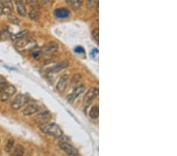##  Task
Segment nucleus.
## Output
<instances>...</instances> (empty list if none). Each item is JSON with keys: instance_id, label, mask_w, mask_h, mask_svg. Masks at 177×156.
Wrapping results in <instances>:
<instances>
[{"instance_id": "f257e3e1", "label": "nucleus", "mask_w": 177, "mask_h": 156, "mask_svg": "<svg viewBox=\"0 0 177 156\" xmlns=\"http://www.w3.org/2000/svg\"><path fill=\"white\" fill-rule=\"evenodd\" d=\"M40 130L43 133L56 138L61 137L63 136V132L61 129V128L59 127L57 124L53 122H47L45 123V124L41 125Z\"/></svg>"}, {"instance_id": "f03ea898", "label": "nucleus", "mask_w": 177, "mask_h": 156, "mask_svg": "<svg viewBox=\"0 0 177 156\" xmlns=\"http://www.w3.org/2000/svg\"><path fill=\"white\" fill-rule=\"evenodd\" d=\"M17 92V89L13 84H7L5 87L0 92V100L7 102Z\"/></svg>"}, {"instance_id": "7ed1b4c3", "label": "nucleus", "mask_w": 177, "mask_h": 156, "mask_svg": "<svg viewBox=\"0 0 177 156\" xmlns=\"http://www.w3.org/2000/svg\"><path fill=\"white\" fill-rule=\"evenodd\" d=\"M29 102V98L25 95L19 94L14 98L11 102V108L14 111H18Z\"/></svg>"}, {"instance_id": "20e7f679", "label": "nucleus", "mask_w": 177, "mask_h": 156, "mask_svg": "<svg viewBox=\"0 0 177 156\" xmlns=\"http://www.w3.org/2000/svg\"><path fill=\"white\" fill-rule=\"evenodd\" d=\"M98 92H99V91H98V87H91V89L88 90V92L84 96V102L86 105H89V104L98 96Z\"/></svg>"}, {"instance_id": "39448f33", "label": "nucleus", "mask_w": 177, "mask_h": 156, "mask_svg": "<svg viewBox=\"0 0 177 156\" xmlns=\"http://www.w3.org/2000/svg\"><path fill=\"white\" fill-rule=\"evenodd\" d=\"M59 146H60V148H61L63 151H66L69 155L74 156L77 154V151H76V148H75L73 145L70 144L69 143L62 140L59 143Z\"/></svg>"}, {"instance_id": "423d86ee", "label": "nucleus", "mask_w": 177, "mask_h": 156, "mask_svg": "<svg viewBox=\"0 0 177 156\" xmlns=\"http://www.w3.org/2000/svg\"><path fill=\"white\" fill-rule=\"evenodd\" d=\"M85 90V86L84 84H79L77 87H76L74 88V90L71 92V94L69 96H68V101L69 102H73L78 96L80 94H82L84 92V91Z\"/></svg>"}, {"instance_id": "0eeeda50", "label": "nucleus", "mask_w": 177, "mask_h": 156, "mask_svg": "<svg viewBox=\"0 0 177 156\" xmlns=\"http://www.w3.org/2000/svg\"><path fill=\"white\" fill-rule=\"evenodd\" d=\"M51 114L48 111H44L39 113L35 117V120L41 124H45L51 120Z\"/></svg>"}, {"instance_id": "6e6552de", "label": "nucleus", "mask_w": 177, "mask_h": 156, "mask_svg": "<svg viewBox=\"0 0 177 156\" xmlns=\"http://www.w3.org/2000/svg\"><path fill=\"white\" fill-rule=\"evenodd\" d=\"M69 76L66 75V74L61 76V78L59 79L58 82H57V86H56V87H57L58 92H63L66 90V87H67L68 82H69Z\"/></svg>"}, {"instance_id": "1a4fd4ad", "label": "nucleus", "mask_w": 177, "mask_h": 156, "mask_svg": "<svg viewBox=\"0 0 177 156\" xmlns=\"http://www.w3.org/2000/svg\"><path fill=\"white\" fill-rule=\"evenodd\" d=\"M58 46L55 43H49L46 44L42 48V52L46 55H50V54H54V52L57 50Z\"/></svg>"}, {"instance_id": "9d476101", "label": "nucleus", "mask_w": 177, "mask_h": 156, "mask_svg": "<svg viewBox=\"0 0 177 156\" xmlns=\"http://www.w3.org/2000/svg\"><path fill=\"white\" fill-rule=\"evenodd\" d=\"M54 15L57 18H67L70 16V11L67 8H57L54 10Z\"/></svg>"}, {"instance_id": "9b49d317", "label": "nucleus", "mask_w": 177, "mask_h": 156, "mask_svg": "<svg viewBox=\"0 0 177 156\" xmlns=\"http://www.w3.org/2000/svg\"><path fill=\"white\" fill-rule=\"evenodd\" d=\"M39 107L36 105V104H30L28 105L25 109L23 110V114L25 116H30L32 114H35L39 111Z\"/></svg>"}, {"instance_id": "f8f14e48", "label": "nucleus", "mask_w": 177, "mask_h": 156, "mask_svg": "<svg viewBox=\"0 0 177 156\" xmlns=\"http://www.w3.org/2000/svg\"><path fill=\"white\" fill-rule=\"evenodd\" d=\"M29 18L34 21H38L40 17V12H39V6H35L32 7V9L30 10L29 14Z\"/></svg>"}, {"instance_id": "ddd939ff", "label": "nucleus", "mask_w": 177, "mask_h": 156, "mask_svg": "<svg viewBox=\"0 0 177 156\" xmlns=\"http://www.w3.org/2000/svg\"><path fill=\"white\" fill-rule=\"evenodd\" d=\"M16 3V8H17V11L19 14V15L22 16V17H25L27 14V10H26V7L23 1L20 2H15Z\"/></svg>"}, {"instance_id": "4468645a", "label": "nucleus", "mask_w": 177, "mask_h": 156, "mask_svg": "<svg viewBox=\"0 0 177 156\" xmlns=\"http://www.w3.org/2000/svg\"><path fill=\"white\" fill-rule=\"evenodd\" d=\"M66 2L73 10H76L82 6L84 0H66Z\"/></svg>"}, {"instance_id": "2eb2a0df", "label": "nucleus", "mask_w": 177, "mask_h": 156, "mask_svg": "<svg viewBox=\"0 0 177 156\" xmlns=\"http://www.w3.org/2000/svg\"><path fill=\"white\" fill-rule=\"evenodd\" d=\"M68 66H69V62H68L67 61H63V62L57 64L56 66H53V67L51 69V71H52V72L54 73H57L60 70H61V69L66 68Z\"/></svg>"}, {"instance_id": "dca6fc26", "label": "nucleus", "mask_w": 177, "mask_h": 156, "mask_svg": "<svg viewBox=\"0 0 177 156\" xmlns=\"http://www.w3.org/2000/svg\"><path fill=\"white\" fill-rule=\"evenodd\" d=\"M25 152L23 146L21 145H17L15 148H14V150L12 151L11 156H22Z\"/></svg>"}, {"instance_id": "f3484780", "label": "nucleus", "mask_w": 177, "mask_h": 156, "mask_svg": "<svg viewBox=\"0 0 177 156\" xmlns=\"http://www.w3.org/2000/svg\"><path fill=\"white\" fill-rule=\"evenodd\" d=\"M90 117L93 119H96L98 118V115H99V109H98V106H94L91 110L90 111Z\"/></svg>"}, {"instance_id": "a211bd4d", "label": "nucleus", "mask_w": 177, "mask_h": 156, "mask_svg": "<svg viewBox=\"0 0 177 156\" xmlns=\"http://www.w3.org/2000/svg\"><path fill=\"white\" fill-rule=\"evenodd\" d=\"M14 139H10L8 141H7V144L5 145V148H4V150H5L6 152H10L12 151V149L14 148Z\"/></svg>"}, {"instance_id": "6ab92c4d", "label": "nucleus", "mask_w": 177, "mask_h": 156, "mask_svg": "<svg viewBox=\"0 0 177 156\" xmlns=\"http://www.w3.org/2000/svg\"><path fill=\"white\" fill-rule=\"evenodd\" d=\"M28 34H29V32H28L27 30H24L21 31V32H18V33L14 34V35H12V38L14 39V40H20V39L25 37Z\"/></svg>"}, {"instance_id": "aec40b11", "label": "nucleus", "mask_w": 177, "mask_h": 156, "mask_svg": "<svg viewBox=\"0 0 177 156\" xmlns=\"http://www.w3.org/2000/svg\"><path fill=\"white\" fill-rule=\"evenodd\" d=\"M97 3H98V0H88L87 1V8H88L89 10L93 9L94 6L97 5Z\"/></svg>"}, {"instance_id": "412c9836", "label": "nucleus", "mask_w": 177, "mask_h": 156, "mask_svg": "<svg viewBox=\"0 0 177 156\" xmlns=\"http://www.w3.org/2000/svg\"><path fill=\"white\" fill-rule=\"evenodd\" d=\"M92 35L97 44H98V40H99V31H98V29H94L92 32Z\"/></svg>"}, {"instance_id": "4be33fe9", "label": "nucleus", "mask_w": 177, "mask_h": 156, "mask_svg": "<svg viewBox=\"0 0 177 156\" xmlns=\"http://www.w3.org/2000/svg\"><path fill=\"white\" fill-rule=\"evenodd\" d=\"M7 86V81L3 77L0 76V92Z\"/></svg>"}, {"instance_id": "5701e85b", "label": "nucleus", "mask_w": 177, "mask_h": 156, "mask_svg": "<svg viewBox=\"0 0 177 156\" xmlns=\"http://www.w3.org/2000/svg\"><path fill=\"white\" fill-rule=\"evenodd\" d=\"M11 12H12L11 9L9 8V7H5V6H3V7H2V14H4V15L9 16L10 14H11Z\"/></svg>"}, {"instance_id": "b1692460", "label": "nucleus", "mask_w": 177, "mask_h": 156, "mask_svg": "<svg viewBox=\"0 0 177 156\" xmlns=\"http://www.w3.org/2000/svg\"><path fill=\"white\" fill-rule=\"evenodd\" d=\"M74 51L76 52V53H77V54H84L85 52L84 49L82 47H80V46H77V47L74 49Z\"/></svg>"}, {"instance_id": "393cba45", "label": "nucleus", "mask_w": 177, "mask_h": 156, "mask_svg": "<svg viewBox=\"0 0 177 156\" xmlns=\"http://www.w3.org/2000/svg\"><path fill=\"white\" fill-rule=\"evenodd\" d=\"M37 1L38 0H25V2L29 5L32 6V7H35V6H37Z\"/></svg>"}, {"instance_id": "a878e982", "label": "nucleus", "mask_w": 177, "mask_h": 156, "mask_svg": "<svg viewBox=\"0 0 177 156\" xmlns=\"http://www.w3.org/2000/svg\"><path fill=\"white\" fill-rule=\"evenodd\" d=\"M9 19H10V20L11 21V22H13V23L18 24V22H19V20H17V17H14V15H11V14L9 15Z\"/></svg>"}, {"instance_id": "bb28decb", "label": "nucleus", "mask_w": 177, "mask_h": 156, "mask_svg": "<svg viewBox=\"0 0 177 156\" xmlns=\"http://www.w3.org/2000/svg\"><path fill=\"white\" fill-rule=\"evenodd\" d=\"M91 57L93 58V59L94 58V55H96V57L98 58V49H96V48L93 49V50H91Z\"/></svg>"}, {"instance_id": "cd10ccee", "label": "nucleus", "mask_w": 177, "mask_h": 156, "mask_svg": "<svg viewBox=\"0 0 177 156\" xmlns=\"http://www.w3.org/2000/svg\"><path fill=\"white\" fill-rule=\"evenodd\" d=\"M48 1H49V0H42V2H43V3H47V2H48Z\"/></svg>"}, {"instance_id": "c85d7f7f", "label": "nucleus", "mask_w": 177, "mask_h": 156, "mask_svg": "<svg viewBox=\"0 0 177 156\" xmlns=\"http://www.w3.org/2000/svg\"><path fill=\"white\" fill-rule=\"evenodd\" d=\"M20 1H23V0H15V2H20Z\"/></svg>"}, {"instance_id": "c756f323", "label": "nucleus", "mask_w": 177, "mask_h": 156, "mask_svg": "<svg viewBox=\"0 0 177 156\" xmlns=\"http://www.w3.org/2000/svg\"><path fill=\"white\" fill-rule=\"evenodd\" d=\"M0 39H1V33H0Z\"/></svg>"}]
</instances>
